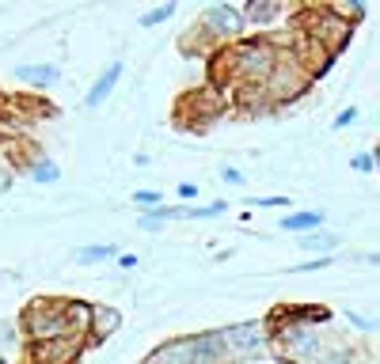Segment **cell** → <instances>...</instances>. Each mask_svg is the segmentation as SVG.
<instances>
[{
    "label": "cell",
    "mask_w": 380,
    "mask_h": 364,
    "mask_svg": "<svg viewBox=\"0 0 380 364\" xmlns=\"http://www.w3.org/2000/svg\"><path fill=\"white\" fill-rule=\"evenodd\" d=\"M221 61H228V72H232L236 80H244L247 88H263L266 76L274 72V61H277V50L270 42L255 39V42H236L232 53H225Z\"/></svg>",
    "instance_id": "6da1fadb"
},
{
    "label": "cell",
    "mask_w": 380,
    "mask_h": 364,
    "mask_svg": "<svg viewBox=\"0 0 380 364\" xmlns=\"http://www.w3.org/2000/svg\"><path fill=\"white\" fill-rule=\"evenodd\" d=\"M221 360H225V345H221L217 334H198V338L160 345L145 364H221Z\"/></svg>",
    "instance_id": "7a4b0ae2"
},
{
    "label": "cell",
    "mask_w": 380,
    "mask_h": 364,
    "mask_svg": "<svg viewBox=\"0 0 380 364\" xmlns=\"http://www.w3.org/2000/svg\"><path fill=\"white\" fill-rule=\"evenodd\" d=\"M304 20H308V27H304V39H312L323 53H331V58H335L342 46L350 42V34H354L350 20H342L335 8H308V12H304Z\"/></svg>",
    "instance_id": "3957f363"
},
{
    "label": "cell",
    "mask_w": 380,
    "mask_h": 364,
    "mask_svg": "<svg viewBox=\"0 0 380 364\" xmlns=\"http://www.w3.org/2000/svg\"><path fill=\"white\" fill-rule=\"evenodd\" d=\"M65 307L69 300H34L31 307L23 311V330L31 334L34 342H53V338H69V319H65ZM80 338V334H77Z\"/></svg>",
    "instance_id": "277c9868"
},
{
    "label": "cell",
    "mask_w": 380,
    "mask_h": 364,
    "mask_svg": "<svg viewBox=\"0 0 380 364\" xmlns=\"http://www.w3.org/2000/svg\"><path fill=\"white\" fill-rule=\"evenodd\" d=\"M308 72L296 65V58H282L277 53V61H274V72L266 76V83H263V91H270L274 99H296L304 88H308Z\"/></svg>",
    "instance_id": "5b68a950"
},
{
    "label": "cell",
    "mask_w": 380,
    "mask_h": 364,
    "mask_svg": "<svg viewBox=\"0 0 380 364\" xmlns=\"http://www.w3.org/2000/svg\"><path fill=\"white\" fill-rule=\"evenodd\" d=\"M225 353H236V357H251V353H263L266 345V330L258 323H240V326H228V330H217Z\"/></svg>",
    "instance_id": "8992f818"
},
{
    "label": "cell",
    "mask_w": 380,
    "mask_h": 364,
    "mask_svg": "<svg viewBox=\"0 0 380 364\" xmlns=\"http://www.w3.org/2000/svg\"><path fill=\"white\" fill-rule=\"evenodd\" d=\"M80 349H84V338L69 334V338H53V342H34L31 357L34 364H77Z\"/></svg>",
    "instance_id": "52a82bcc"
},
{
    "label": "cell",
    "mask_w": 380,
    "mask_h": 364,
    "mask_svg": "<svg viewBox=\"0 0 380 364\" xmlns=\"http://www.w3.org/2000/svg\"><path fill=\"white\" fill-rule=\"evenodd\" d=\"M202 27H206L209 34H217V39H240L244 15H240L236 8H228V4H213V8L202 12Z\"/></svg>",
    "instance_id": "ba28073f"
},
{
    "label": "cell",
    "mask_w": 380,
    "mask_h": 364,
    "mask_svg": "<svg viewBox=\"0 0 380 364\" xmlns=\"http://www.w3.org/2000/svg\"><path fill=\"white\" fill-rule=\"evenodd\" d=\"M122 326V315H118V307H107V304H91V323H88V334L96 342L110 338V334Z\"/></svg>",
    "instance_id": "9c48e42d"
},
{
    "label": "cell",
    "mask_w": 380,
    "mask_h": 364,
    "mask_svg": "<svg viewBox=\"0 0 380 364\" xmlns=\"http://www.w3.org/2000/svg\"><path fill=\"white\" fill-rule=\"evenodd\" d=\"M118 76H122V61H110L103 72H99V80L91 83V91H88V107H99V102H103L110 91H114V83H118Z\"/></svg>",
    "instance_id": "30bf717a"
},
{
    "label": "cell",
    "mask_w": 380,
    "mask_h": 364,
    "mask_svg": "<svg viewBox=\"0 0 380 364\" xmlns=\"http://www.w3.org/2000/svg\"><path fill=\"white\" fill-rule=\"evenodd\" d=\"M15 80L34 83V88H50V83L58 80V69H53V65H20V69H15Z\"/></svg>",
    "instance_id": "8fae6325"
},
{
    "label": "cell",
    "mask_w": 380,
    "mask_h": 364,
    "mask_svg": "<svg viewBox=\"0 0 380 364\" xmlns=\"http://www.w3.org/2000/svg\"><path fill=\"white\" fill-rule=\"evenodd\" d=\"M323 224V213H285L282 217V228L285 231H312Z\"/></svg>",
    "instance_id": "7c38bea8"
},
{
    "label": "cell",
    "mask_w": 380,
    "mask_h": 364,
    "mask_svg": "<svg viewBox=\"0 0 380 364\" xmlns=\"http://www.w3.org/2000/svg\"><path fill=\"white\" fill-rule=\"evenodd\" d=\"M282 12H285L282 4H266V0H251V4L244 8V15H247L251 23H270V20H277Z\"/></svg>",
    "instance_id": "4fadbf2b"
},
{
    "label": "cell",
    "mask_w": 380,
    "mask_h": 364,
    "mask_svg": "<svg viewBox=\"0 0 380 364\" xmlns=\"http://www.w3.org/2000/svg\"><path fill=\"white\" fill-rule=\"evenodd\" d=\"M118 247L114 243H99V247H80L77 250V262L80 266H91V262H107V258H114Z\"/></svg>",
    "instance_id": "5bb4252c"
},
{
    "label": "cell",
    "mask_w": 380,
    "mask_h": 364,
    "mask_svg": "<svg viewBox=\"0 0 380 364\" xmlns=\"http://www.w3.org/2000/svg\"><path fill=\"white\" fill-rule=\"evenodd\" d=\"M31 179L50 186V182H58V179H61V167L53 163V160H34V163H31Z\"/></svg>",
    "instance_id": "9a60e30c"
},
{
    "label": "cell",
    "mask_w": 380,
    "mask_h": 364,
    "mask_svg": "<svg viewBox=\"0 0 380 364\" xmlns=\"http://www.w3.org/2000/svg\"><path fill=\"white\" fill-rule=\"evenodd\" d=\"M301 247L304 250H316V255H331V250L339 247V236H323V231H316V236H304Z\"/></svg>",
    "instance_id": "2e32d148"
},
{
    "label": "cell",
    "mask_w": 380,
    "mask_h": 364,
    "mask_svg": "<svg viewBox=\"0 0 380 364\" xmlns=\"http://www.w3.org/2000/svg\"><path fill=\"white\" fill-rule=\"evenodd\" d=\"M175 15V4L168 0V4H160V8H152V12H145L141 15V27H160V23H168Z\"/></svg>",
    "instance_id": "e0dca14e"
},
{
    "label": "cell",
    "mask_w": 380,
    "mask_h": 364,
    "mask_svg": "<svg viewBox=\"0 0 380 364\" xmlns=\"http://www.w3.org/2000/svg\"><path fill=\"white\" fill-rule=\"evenodd\" d=\"M308 364H358V357L346 349H335V353H320V357L308 360Z\"/></svg>",
    "instance_id": "ac0fdd59"
},
{
    "label": "cell",
    "mask_w": 380,
    "mask_h": 364,
    "mask_svg": "<svg viewBox=\"0 0 380 364\" xmlns=\"http://www.w3.org/2000/svg\"><path fill=\"white\" fill-rule=\"evenodd\" d=\"M137 205H152V209H160V194H156V190H137Z\"/></svg>",
    "instance_id": "d6986e66"
},
{
    "label": "cell",
    "mask_w": 380,
    "mask_h": 364,
    "mask_svg": "<svg viewBox=\"0 0 380 364\" xmlns=\"http://www.w3.org/2000/svg\"><path fill=\"white\" fill-rule=\"evenodd\" d=\"M358 121V107H350V110H342V114L335 118V129H346V126H354Z\"/></svg>",
    "instance_id": "ffe728a7"
},
{
    "label": "cell",
    "mask_w": 380,
    "mask_h": 364,
    "mask_svg": "<svg viewBox=\"0 0 380 364\" xmlns=\"http://www.w3.org/2000/svg\"><path fill=\"white\" fill-rule=\"evenodd\" d=\"M354 171L369 175V171H373V156H358V160H354Z\"/></svg>",
    "instance_id": "44dd1931"
},
{
    "label": "cell",
    "mask_w": 380,
    "mask_h": 364,
    "mask_svg": "<svg viewBox=\"0 0 380 364\" xmlns=\"http://www.w3.org/2000/svg\"><path fill=\"white\" fill-rule=\"evenodd\" d=\"M221 175H225V182H232V186H240V182H244V175H240L236 167H225Z\"/></svg>",
    "instance_id": "7402d4cb"
},
{
    "label": "cell",
    "mask_w": 380,
    "mask_h": 364,
    "mask_svg": "<svg viewBox=\"0 0 380 364\" xmlns=\"http://www.w3.org/2000/svg\"><path fill=\"white\" fill-rule=\"evenodd\" d=\"M255 205H263V209H277V205H289L285 198H258Z\"/></svg>",
    "instance_id": "603a6c76"
},
{
    "label": "cell",
    "mask_w": 380,
    "mask_h": 364,
    "mask_svg": "<svg viewBox=\"0 0 380 364\" xmlns=\"http://www.w3.org/2000/svg\"><path fill=\"white\" fill-rule=\"evenodd\" d=\"M346 319L354 323V326H361V330H373V323H369V319H361V315H346Z\"/></svg>",
    "instance_id": "cb8c5ba5"
},
{
    "label": "cell",
    "mask_w": 380,
    "mask_h": 364,
    "mask_svg": "<svg viewBox=\"0 0 380 364\" xmlns=\"http://www.w3.org/2000/svg\"><path fill=\"white\" fill-rule=\"evenodd\" d=\"M118 266H122V269H133L137 258H133V255H122V258H118Z\"/></svg>",
    "instance_id": "d4e9b609"
},
{
    "label": "cell",
    "mask_w": 380,
    "mask_h": 364,
    "mask_svg": "<svg viewBox=\"0 0 380 364\" xmlns=\"http://www.w3.org/2000/svg\"><path fill=\"white\" fill-rule=\"evenodd\" d=\"M179 194H183V198H198V190H194L190 182H183V186H179Z\"/></svg>",
    "instance_id": "484cf974"
},
{
    "label": "cell",
    "mask_w": 380,
    "mask_h": 364,
    "mask_svg": "<svg viewBox=\"0 0 380 364\" xmlns=\"http://www.w3.org/2000/svg\"><path fill=\"white\" fill-rule=\"evenodd\" d=\"M0 364H8V360H0Z\"/></svg>",
    "instance_id": "4316f807"
}]
</instances>
